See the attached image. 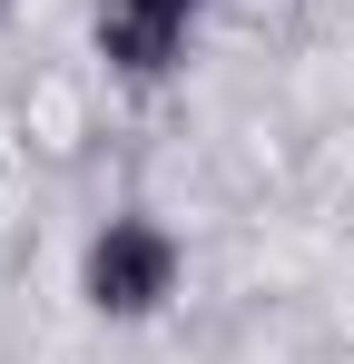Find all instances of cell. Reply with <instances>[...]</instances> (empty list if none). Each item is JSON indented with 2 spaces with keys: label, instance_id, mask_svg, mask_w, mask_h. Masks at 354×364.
Segmentation results:
<instances>
[{
  "label": "cell",
  "instance_id": "7a4b0ae2",
  "mask_svg": "<svg viewBox=\"0 0 354 364\" xmlns=\"http://www.w3.org/2000/svg\"><path fill=\"white\" fill-rule=\"evenodd\" d=\"M207 0H99V40H109L118 69H138V79H158L177 60V40H187V20H197Z\"/></svg>",
  "mask_w": 354,
  "mask_h": 364
},
{
  "label": "cell",
  "instance_id": "6da1fadb",
  "mask_svg": "<svg viewBox=\"0 0 354 364\" xmlns=\"http://www.w3.org/2000/svg\"><path fill=\"white\" fill-rule=\"evenodd\" d=\"M168 286H177V237L168 227L118 217L109 237L89 246V305H99V315H148Z\"/></svg>",
  "mask_w": 354,
  "mask_h": 364
}]
</instances>
